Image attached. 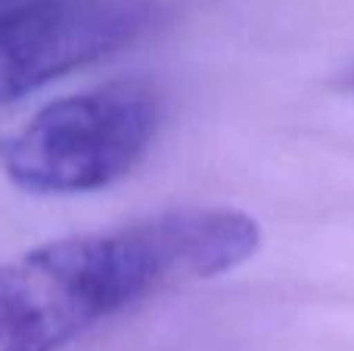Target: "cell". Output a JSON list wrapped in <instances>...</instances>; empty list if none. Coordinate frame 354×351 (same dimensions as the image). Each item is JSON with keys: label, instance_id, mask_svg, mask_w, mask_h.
Returning a JSON list of instances; mask_svg holds the SVG:
<instances>
[{"label": "cell", "instance_id": "cell-3", "mask_svg": "<svg viewBox=\"0 0 354 351\" xmlns=\"http://www.w3.org/2000/svg\"><path fill=\"white\" fill-rule=\"evenodd\" d=\"M153 22L147 0H22L0 12V103L109 59Z\"/></svg>", "mask_w": 354, "mask_h": 351}, {"label": "cell", "instance_id": "cell-2", "mask_svg": "<svg viewBox=\"0 0 354 351\" xmlns=\"http://www.w3.org/2000/svg\"><path fill=\"white\" fill-rule=\"evenodd\" d=\"M156 128V93L140 81H112L37 109L0 140V168L35 196L93 193L140 165Z\"/></svg>", "mask_w": 354, "mask_h": 351}, {"label": "cell", "instance_id": "cell-4", "mask_svg": "<svg viewBox=\"0 0 354 351\" xmlns=\"http://www.w3.org/2000/svg\"><path fill=\"white\" fill-rule=\"evenodd\" d=\"M16 3H22V0H0V12H6L10 6H16Z\"/></svg>", "mask_w": 354, "mask_h": 351}, {"label": "cell", "instance_id": "cell-1", "mask_svg": "<svg viewBox=\"0 0 354 351\" xmlns=\"http://www.w3.org/2000/svg\"><path fill=\"white\" fill-rule=\"evenodd\" d=\"M261 246L239 209H171L0 265V351H62L162 292L236 271Z\"/></svg>", "mask_w": 354, "mask_h": 351}]
</instances>
